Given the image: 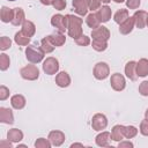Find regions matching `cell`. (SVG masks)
I'll return each mask as SVG.
<instances>
[{
    "mask_svg": "<svg viewBox=\"0 0 148 148\" xmlns=\"http://www.w3.org/2000/svg\"><path fill=\"white\" fill-rule=\"evenodd\" d=\"M8 1H15V0H8Z\"/></svg>",
    "mask_w": 148,
    "mask_h": 148,
    "instance_id": "51",
    "label": "cell"
},
{
    "mask_svg": "<svg viewBox=\"0 0 148 148\" xmlns=\"http://www.w3.org/2000/svg\"><path fill=\"white\" fill-rule=\"evenodd\" d=\"M145 118L148 120V109H147V110H146V112H145Z\"/></svg>",
    "mask_w": 148,
    "mask_h": 148,
    "instance_id": "48",
    "label": "cell"
},
{
    "mask_svg": "<svg viewBox=\"0 0 148 148\" xmlns=\"http://www.w3.org/2000/svg\"><path fill=\"white\" fill-rule=\"evenodd\" d=\"M10 104H12V106H13L14 109L21 110V109H23L24 105H25V98H24L22 95H14V96H12V98H10Z\"/></svg>",
    "mask_w": 148,
    "mask_h": 148,
    "instance_id": "23",
    "label": "cell"
},
{
    "mask_svg": "<svg viewBox=\"0 0 148 148\" xmlns=\"http://www.w3.org/2000/svg\"><path fill=\"white\" fill-rule=\"evenodd\" d=\"M110 68L106 62H97L94 67V76L97 80H104L109 76Z\"/></svg>",
    "mask_w": 148,
    "mask_h": 148,
    "instance_id": "5",
    "label": "cell"
},
{
    "mask_svg": "<svg viewBox=\"0 0 148 148\" xmlns=\"http://www.w3.org/2000/svg\"><path fill=\"white\" fill-rule=\"evenodd\" d=\"M86 23H87V25H88L89 28H92V29L99 27V20H98V17L96 16V14H92V13L87 16Z\"/></svg>",
    "mask_w": 148,
    "mask_h": 148,
    "instance_id": "30",
    "label": "cell"
},
{
    "mask_svg": "<svg viewBox=\"0 0 148 148\" xmlns=\"http://www.w3.org/2000/svg\"><path fill=\"white\" fill-rule=\"evenodd\" d=\"M124 128H125V126H123V125H114L112 127V130H111V138H112V140L121 141L123 138H125L124 136Z\"/></svg>",
    "mask_w": 148,
    "mask_h": 148,
    "instance_id": "22",
    "label": "cell"
},
{
    "mask_svg": "<svg viewBox=\"0 0 148 148\" xmlns=\"http://www.w3.org/2000/svg\"><path fill=\"white\" fill-rule=\"evenodd\" d=\"M14 40L16 44L21 45V46H24V45H28V43L30 42V37L25 36L22 31H18L15 34V37H14Z\"/></svg>",
    "mask_w": 148,
    "mask_h": 148,
    "instance_id": "28",
    "label": "cell"
},
{
    "mask_svg": "<svg viewBox=\"0 0 148 148\" xmlns=\"http://www.w3.org/2000/svg\"><path fill=\"white\" fill-rule=\"evenodd\" d=\"M20 74H21V76L23 79L34 81V80L38 79L39 71H38L37 66H35V65H27V66H24V67H22L20 69Z\"/></svg>",
    "mask_w": 148,
    "mask_h": 148,
    "instance_id": "3",
    "label": "cell"
},
{
    "mask_svg": "<svg viewBox=\"0 0 148 148\" xmlns=\"http://www.w3.org/2000/svg\"><path fill=\"white\" fill-rule=\"evenodd\" d=\"M101 8V1L99 0H90V5H89V9L92 12V10H96V9H99Z\"/></svg>",
    "mask_w": 148,
    "mask_h": 148,
    "instance_id": "42",
    "label": "cell"
},
{
    "mask_svg": "<svg viewBox=\"0 0 148 148\" xmlns=\"http://www.w3.org/2000/svg\"><path fill=\"white\" fill-rule=\"evenodd\" d=\"M111 133L109 132H102L96 136V143L99 147H109L110 140H111Z\"/></svg>",
    "mask_w": 148,
    "mask_h": 148,
    "instance_id": "18",
    "label": "cell"
},
{
    "mask_svg": "<svg viewBox=\"0 0 148 148\" xmlns=\"http://www.w3.org/2000/svg\"><path fill=\"white\" fill-rule=\"evenodd\" d=\"M0 17H1V21L5 23L12 22L13 17H14V9H10L6 6H3L1 8V12H0Z\"/></svg>",
    "mask_w": 148,
    "mask_h": 148,
    "instance_id": "24",
    "label": "cell"
},
{
    "mask_svg": "<svg viewBox=\"0 0 148 148\" xmlns=\"http://www.w3.org/2000/svg\"><path fill=\"white\" fill-rule=\"evenodd\" d=\"M110 83H111V87L116 90V91H121L124 90L125 86H126V82H125V79L121 74L119 73H114L111 75V79H110Z\"/></svg>",
    "mask_w": 148,
    "mask_h": 148,
    "instance_id": "9",
    "label": "cell"
},
{
    "mask_svg": "<svg viewBox=\"0 0 148 148\" xmlns=\"http://www.w3.org/2000/svg\"><path fill=\"white\" fill-rule=\"evenodd\" d=\"M0 147H1V148H2V147H8V148H10V147H12V143L9 142V140H8V142L2 141V142L0 143Z\"/></svg>",
    "mask_w": 148,
    "mask_h": 148,
    "instance_id": "44",
    "label": "cell"
},
{
    "mask_svg": "<svg viewBox=\"0 0 148 148\" xmlns=\"http://www.w3.org/2000/svg\"><path fill=\"white\" fill-rule=\"evenodd\" d=\"M133 17H134V22H135L136 28L143 29V28L146 27L148 14H147L145 10H138V12H135L134 15H133Z\"/></svg>",
    "mask_w": 148,
    "mask_h": 148,
    "instance_id": "12",
    "label": "cell"
},
{
    "mask_svg": "<svg viewBox=\"0 0 148 148\" xmlns=\"http://www.w3.org/2000/svg\"><path fill=\"white\" fill-rule=\"evenodd\" d=\"M139 92L142 96H148V81H143L139 86Z\"/></svg>",
    "mask_w": 148,
    "mask_h": 148,
    "instance_id": "38",
    "label": "cell"
},
{
    "mask_svg": "<svg viewBox=\"0 0 148 148\" xmlns=\"http://www.w3.org/2000/svg\"><path fill=\"white\" fill-rule=\"evenodd\" d=\"M74 40H75V43H76L77 45H80V46H87V45L90 44V39H89V37H87L86 35H81L80 37H77V38L74 39Z\"/></svg>",
    "mask_w": 148,
    "mask_h": 148,
    "instance_id": "35",
    "label": "cell"
},
{
    "mask_svg": "<svg viewBox=\"0 0 148 148\" xmlns=\"http://www.w3.org/2000/svg\"><path fill=\"white\" fill-rule=\"evenodd\" d=\"M91 126L95 131H102L108 126V119L102 113H96L91 119Z\"/></svg>",
    "mask_w": 148,
    "mask_h": 148,
    "instance_id": "7",
    "label": "cell"
},
{
    "mask_svg": "<svg viewBox=\"0 0 148 148\" xmlns=\"http://www.w3.org/2000/svg\"><path fill=\"white\" fill-rule=\"evenodd\" d=\"M51 24L54 28H57L59 31L64 32L65 30H67V17L61 15V14L53 15L51 18Z\"/></svg>",
    "mask_w": 148,
    "mask_h": 148,
    "instance_id": "8",
    "label": "cell"
},
{
    "mask_svg": "<svg viewBox=\"0 0 148 148\" xmlns=\"http://www.w3.org/2000/svg\"><path fill=\"white\" fill-rule=\"evenodd\" d=\"M9 64H10L9 57L7 54H5V53L0 54V69L1 71H6L9 67Z\"/></svg>",
    "mask_w": 148,
    "mask_h": 148,
    "instance_id": "33",
    "label": "cell"
},
{
    "mask_svg": "<svg viewBox=\"0 0 148 148\" xmlns=\"http://www.w3.org/2000/svg\"><path fill=\"white\" fill-rule=\"evenodd\" d=\"M140 0H126V6L130 9H136L140 6Z\"/></svg>",
    "mask_w": 148,
    "mask_h": 148,
    "instance_id": "40",
    "label": "cell"
},
{
    "mask_svg": "<svg viewBox=\"0 0 148 148\" xmlns=\"http://www.w3.org/2000/svg\"><path fill=\"white\" fill-rule=\"evenodd\" d=\"M35 147L36 148H50L51 147V142H50V140H46L44 138H39V139L36 140Z\"/></svg>",
    "mask_w": 148,
    "mask_h": 148,
    "instance_id": "34",
    "label": "cell"
},
{
    "mask_svg": "<svg viewBox=\"0 0 148 148\" xmlns=\"http://www.w3.org/2000/svg\"><path fill=\"white\" fill-rule=\"evenodd\" d=\"M59 69V62L56 58L53 57H49L46 58V60L43 62V71L49 74V75H53L58 72Z\"/></svg>",
    "mask_w": 148,
    "mask_h": 148,
    "instance_id": "4",
    "label": "cell"
},
{
    "mask_svg": "<svg viewBox=\"0 0 148 148\" xmlns=\"http://www.w3.org/2000/svg\"><path fill=\"white\" fill-rule=\"evenodd\" d=\"M140 133L145 136H148V120L145 119L140 124Z\"/></svg>",
    "mask_w": 148,
    "mask_h": 148,
    "instance_id": "39",
    "label": "cell"
},
{
    "mask_svg": "<svg viewBox=\"0 0 148 148\" xmlns=\"http://www.w3.org/2000/svg\"><path fill=\"white\" fill-rule=\"evenodd\" d=\"M7 139L12 142H18L23 139V133H22V131L17 130V128H12L7 133Z\"/></svg>",
    "mask_w": 148,
    "mask_h": 148,
    "instance_id": "25",
    "label": "cell"
},
{
    "mask_svg": "<svg viewBox=\"0 0 148 148\" xmlns=\"http://www.w3.org/2000/svg\"><path fill=\"white\" fill-rule=\"evenodd\" d=\"M0 121L5 124H13L14 123V116L10 109L7 108H0Z\"/></svg>",
    "mask_w": 148,
    "mask_h": 148,
    "instance_id": "17",
    "label": "cell"
},
{
    "mask_svg": "<svg viewBox=\"0 0 148 148\" xmlns=\"http://www.w3.org/2000/svg\"><path fill=\"white\" fill-rule=\"evenodd\" d=\"M99 1H101V2H103V3H109L111 0H99Z\"/></svg>",
    "mask_w": 148,
    "mask_h": 148,
    "instance_id": "47",
    "label": "cell"
},
{
    "mask_svg": "<svg viewBox=\"0 0 148 148\" xmlns=\"http://www.w3.org/2000/svg\"><path fill=\"white\" fill-rule=\"evenodd\" d=\"M91 36H92V39H95V40L108 42V39L110 38V31H109V29L106 27L99 25V27L92 29Z\"/></svg>",
    "mask_w": 148,
    "mask_h": 148,
    "instance_id": "6",
    "label": "cell"
},
{
    "mask_svg": "<svg viewBox=\"0 0 148 148\" xmlns=\"http://www.w3.org/2000/svg\"><path fill=\"white\" fill-rule=\"evenodd\" d=\"M25 36L28 37H32L35 31H36V27L31 21H24L22 24V30H21Z\"/></svg>",
    "mask_w": 148,
    "mask_h": 148,
    "instance_id": "26",
    "label": "cell"
},
{
    "mask_svg": "<svg viewBox=\"0 0 148 148\" xmlns=\"http://www.w3.org/2000/svg\"><path fill=\"white\" fill-rule=\"evenodd\" d=\"M125 74L132 81H135L138 79V75H136V62L135 61H128L126 64V66H125Z\"/></svg>",
    "mask_w": 148,
    "mask_h": 148,
    "instance_id": "14",
    "label": "cell"
},
{
    "mask_svg": "<svg viewBox=\"0 0 148 148\" xmlns=\"http://www.w3.org/2000/svg\"><path fill=\"white\" fill-rule=\"evenodd\" d=\"M47 37H49L50 42H51L54 46H61V45H64L65 42H66V37H65V35L61 34V31L53 32V34L49 35Z\"/></svg>",
    "mask_w": 148,
    "mask_h": 148,
    "instance_id": "16",
    "label": "cell"
},
{
    "mask_svg": "<svg viewBox=\"0 0 148 148\" xmlns=\"http://www.w3.org/2000/svg\"><path fill=\"white\" fill-rule=\"evenodd\" d=\"M114 2H117V3H121V2H124L125 0H113Z\"/></svg>",
    "mask_w": 148,
    "mask_h": 148,
    "instance_id": "49",
    "label": "cell"
},
{
    "mask_svg": "<svg viewBox=\"0 0 148 148\" xmlns=\"http://www.w3.org/2000/svg\"><path fill=\"white\" fill-rule=\"evenodd\" d=\"M96 16L98 17L99 22H108L111 18V8L109 6H102L97 10Z\"/></svg>",
    "mask_w": 148,
    "mask_h": 148,
    "instance_id": "15",
    "label": "cell"
},
{
    "mask_svg": "<svg viewBox=\"0 0 148 148\" xmlns=\"http://www.w3.org/2000/svg\"><path fill=\"white\" fill-rule=\"evenodd\" d=\"M24 12L22 8L20 7H16L14 8V17L12 20V24L13 25H20V24H23L24 22Z\"/></svg>",
    "mask_w": 148,
    "mask_h": 148,
    "instance_id": "21",
    "label": "cell"
},
{
    "mask_svg": "<svg viewBox=\"0 0 148 148\" xmlns=\"http://www.w3.org/2000/svg\"><path fill=\"white\" fill-rule=\"evenodd\" d=\"M44 51L42 47H37L35 45H28L25 49V57L32 64H38L44 58Z\"/></svg>",
    "mask_w": 148,
    "mask_h": 148,
    "instance_id": "2",
    "label": "cell"
},
{
    "mask_svg": "<svg viewBox=\"0 0 148 148\" xmlns=\"http://www.w3.org/2000/svg\"><path fill=\"white\" fill-rule=\"evenodd\" d=\"M146 25H147V27H148V17H147V24H146Z\"/></svg>",
    "mask_w": 148,
    "mask_h": 148,
    "instance_id": "50",
    "label": "cell"
},
{
    "mask_svg": "<svg viewBox=\"0 0 148 148\" xmlns=\"http://www.w3.org/2000/svg\"><path fill=\"white\" fill-rule=\"evenodd\" d=\"M136 75L138 76H146L148 75V60L142 58L139 60V62H136Z\"/></svg>",
    "mask_w": 148,
    "mask_h": 148,
    "instance_id": "20",
    "label": "cell"
},
{
    "mask_svg": "<svg viewBox=\"0 0 148 148\" xmlns=\"http://www.w3.org/2000/svg\"><path fill=\"white\" fill-rule=\"evenodd\" d=\"M118 147H119V148H124V147H131V148H132V147H133V143L130 142V141H123V142L120 141L119 145H118Z\"/></svg>",
    "mask_w": 148,
    "mask_h": 148,
    "instance_id": "43",
    "label": "cell"
},
{
    "mask_svg": "<svg viewBox=\"0 0 148 148\" xmlns=\"http://www.w3.org/2000/svg\"><path fill=\"white\" fill-rule=\"evenodd\" d=\"M49 140L51 142V145L58 147L61 146L62 142L65 141V134L61 131H51L49 133Z\"/></svg>",
    "mask_w": 148,
    "mask_h": 148,
    "instance_id": "11",
    "label": "cell"
},
{
    "mask_svg": "<svg viewBox=\"0 0 148 148\" xmlns=\"http://www.w3.org/2000/svg\"><path fill=\"white\" fill-rule=\"evenodd\" d=\"M92 49L98 51V52H102V51H105L106 47H108V43L106 42H103V40H92Z\"/></svg>",
    "mask_w": 148,
    "mask_h": 148,
    "instance_id": "32",
    "label": "cell"
},
{
    "mask_svg": "<svg viewBox=\"0 0 148 148\" xmlns=\"http://www.w3.org/2000/svg\"><path fill=\"white\" fill-rule=\"evenodd\" d=\"M8 96H9V90H8V88L5 87V86H1V87H0V99H1V101H5Z\"/></svg>",
    "mask_w": 148,
    "mask_h": 148,
    "instance_id": "41",
    "label": "cell"
},
{
    "mask_svg": "<svg viewBox=\"0 0 148 148\" xmlns=\"http://www.w3.org/2000/svg\"><path fill=\"white\" fill-rule=\"evenodd\" d=\"M52 6L58 10H62L66 7V1L65 0H53L52 1Z\"/></svg>",
    "mask_w": 148,
    "mask_h": 148,
    "instance_id": "37",
    "label": "cell"
},
{
    "mask_svg": "<svg viewBox=\"0 0 148 148\" xmlns=\"http://www.w3.org/2000/svg\"><path fill=\"white\" fill-rule=\"evenodd\" d=\"M127 18H128V10L125 9V8H121V9H119V10H117L116 14H114V16H113L114 22L118 23V24H121V23H123L125 20H127Z\"/></svg>",
    "mask_w": 148,
    "mask_h": 148,
    "instance_id": "27",
    "label": "cell"
},
{
    "mask_svg": "<svg viewBox=\"0 0 148 148\" xmlns=\"http://www.w3.org/2000/svg\"><path fill=\"white\" fill-rule=\"evenodd\" d=\"M40 47H42V50H43L45 53H51V52L54 50V45L50 42V39H49L47 36L44 37V38L40 40Z\"/></svg>",
    "mask_w": 148,
    "mask_h": 148,
    "instance_id": "29",
    "label": "cell"
},
{
    "mask_svg": "<svg viewBox=\"0 0 148 148\" xmlns=\"http://www.w3.org/2000/svg\"><path fill=\"white\" fill-rule=\"evenodd\" d=\"M75 13H77L79 15H86L88 9H89V5H90V0H73L72 2Z\"/></svg>",
    "mask_w": 148,
    "mask_h": 148,
    "instance_id": "10",
    "label": "cell"
},
{
    "mask_svg": "<svg viewBox=\"0 0 148 148\" xmlns=\"http://www.w3.org/2000/svg\"><path fill=\"white\" fill-rule=\"evenodd\" d=\"M135 25V22H134V17H128L127 20H125L121 24H119V32L123 34V35H128L133 28Z\"/></svg>",
    "mask_w": 148,
    "mask_h": 148,
    "instance_id": "13",
    "label": "cell"
},
{
    "mask_svg": "<svg viewBox=\"0 0 148 148\" xmlns=\"http://www.w3.org/2000/svg\"><path fill=\"white\" fill-rule=\"evenodd\" d=\"M52 1H53V0H40V2H42L43 5H46V6L52 5Z\"/></svg>",
    "mask_w": 148,
    "mask_h": 148,
    "instance_id": "45",
    "label": "cell"
},
{
    "mask_svg": "<svg viewBox=\"0 0 148 148\" xmlns=\"http://www.w3.org/2000/svg\"><path fill=\"white\" fill-rule=\"evenodd\" d=\"M138 134V130L134 126H125L124 128V136L126 139H132Z\"/></svg>",
    "mask_w": 148,
    "mask_h": 148,
    "instance_id": "31",
    "label": "cell"
},
{
    "mask_svg": "<svg viewBox=\"0 0 148 148\" xmlns=\"http://www.w3.org/2000/svg\"><path fill=\"white\" fill-rule=\"evenodd\" d=\"M76 146H79V147H83V145H82V143H73L71 147H72V148H74V147H76Z\"/></svg>",
    "mask_w": 148,
    "mask_h": 148,
    "instance_id": "46",
    "label": "cell"
},
{
    "mask_svg": "<svg viewBox=\"0 0 148 148\" xmlns=\"http://www.w3.org/2000/svg\"><path fill=\"white\" fill-rule=\"evenodd\" d=\"M67 17V31L69 37H72L73 39H76L77 37H80L82 34V18L74 16L72 14L66 15Z\"/></svg>",
    "mask_w": 148,
    "mask_h": 148,
    "instance_id": "1",
    "label": "cell"
},
{
    "mask_svg": "<svg viewBox=\"0 0 148 148\" xmlns=\"http://www.w3.org/2000/svg\"><path fill=\"white\" fill-rule=\"evenodd\" d=\"M56 83L61 87V88H65V87H68L69 83H71V77L68 75V73L66 72H60L57 74L56 76Z\"/></svg>",
    "mask_w": 148,
    "mask_h": 148,
    "instance_id": "19",
    "label": "cell"
},
{
    "mask_svg": "<svg viewBox=\"0 0 148 148\" xmlns=\"http://www.w3.org/2000/svg\"><path fill=\"white\" fill-rule=\"evenodd\" d=\"M10 45H12V40H10L8 37L2 36V37L0 38V49H1L2 51H5V50L9 49V47H10Z\"/></svg>",
    "mask_w": 148,
    "mask_h": 148,
    "instance_id": "36",
    "label": "cell"
}]
</instances>
